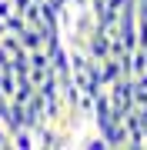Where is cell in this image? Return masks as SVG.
I'll use <instances>...</instances> for the list:
<instances>
[{
    "label": "cell",
    "instance_id": "obj_13",
    "mask_svg": "<svg viewBox=\"0 0 147 150\" xmlns=\"http://www.w3.org/2000/svg\"><path fill=\"white\" fill-rule=\"evenodd\" d=\"M60 4H64V0H60Z\"/></svg>",
    "mask_w": 147,
    "mask_h": 150
},
{
    "label": "cell",
    "instance_id": "obj_2",
    "mask_svg": "<svg viewBox=\"0 0 147 150\" xmlns=\"http://www.w3.org/2000/svg\"><path fill=\"white\" fill-rule=\"evenodd\" d=\"M33 123H44V97H40L37 90L30 93V100L23 103V127H33Z\"/></svg>",
    "mask_w": 147,
    "mask_h": 150
},
{
    "label": "cell",
    "instance_id": "obj_12",
    "mask_svg": "<svg viewBox=\"0 0 147 150\" xmlns=\"http://www.w3.org/2000/svg\"><path fill=\"white\" fill-rule=\"evenodd\" d=\"M137 4H147V0H137Z\"/></svg>",
    "mask_w": 147,
    "mask_h": 150
},
{
    "label": "cell",
    "instance_id": "obj_9",
    "mask_svg": "<svg viewBox=\"0 0 147 150\" xmlns=\"http://www.w3.org/2000/svg\"><path fill=\"white\" fill-rule=\"evenodd\" d=\"M67 7H87V0H64Z\"/></svg>",
    "mask_w": 147,
    "mask_h": 150
},
{
    "label": "cell",
    "instance_id": "obj_10",
    "mask_svg": "<svg viewBox=\"0 0 147 150\" xmlns=\"http://www.w3.org/2000/svg\"><path fill=\"white\" fill-rule=\"evenodd\" d=\"M0 33H7V27H4V20H0Z\"/></svg>",
    "mask_w": 147,
    "mask_h": 150
},
{
    "label": "cell",
    "instance_id": "obj_8",
    "mask_svg": "<svg viewBox=\"0 0 147 150\" xmlns=\"http://www.w3.org/2000/svg\"><path fill=\"white\" fill-rule=\"evenodd\" d=\"M4 70H10V57H7L4 47H0V74H4Z\"/></svg>",
    "mask_w": 147,
    "mask_h": 150
},
{
    "label": "cell",
    "instance_id": "obj_6",
    "mask_svg": "<svg viewBox=\"0 0 147 150\" xmlns=\"http://www.w3.org/2000/svg\"><path fill=\"white\" fill-rule=\"evenodd\" d=\"M131 80H134V87H141V90H147V70H144V74H137V77H131Z\"/></svg>",
    "mask_w": 147,
    "mask_h": 150
},
{
    "label": "cell",
    "instance_id": "obj_4",
    "mask_svg": "<svg viewBox=\"0 0 147 150\" xmlns=\"http://www.w3.org/2000/svg\"><path fill=\"white\" fill-rule=\"evenodd\" d=\"M17 40H20L23 50H37V47H44V33H40L37 27H23L20 33H17Z\"/></svg>",
    "mask_w": 147,
    "mask_h": 150
},
{
    "label": "cell",
    "instance_id": "obj_3",
    "mask_svg": "<svg viewBox=\"0 0 147 150\" xmlns=\"http://www.w3.org/2000/svg\"><path fill=\"white\" fill-rule=\"evenodd\" d=\"M97 70H100V83H104V87H110L114 80H120V77H124V74H120V60L110 57V54L97 60Z\"/></svg>",
    "mask_w": 147,
    "mask_h": 150
},
{
    "label": "cell",
    "instance_id": "obj_5",
    "mask_svg": "<svg viewBox=\"0 0 147 150\" xmlns=\"http://www.w3.org/2000/svg\"><path fill=\"white\" fill-rule=\"evenodd\" d=\"M144 103H147V90L134 87V107H144Z\"/></svg>",
    "mask_w": 147,
    "mask_h": 150
},
{
    "label": "cell",
    "instance_id": "obj_7",
    "mask_svg": "<svg viewBox=\"0 0 147 150\" xmlns=\"http://www.w3.org/2000/svg\"><path fill=\"white\" fill-rule=\"evenodd\" d=\"M4 147H10V134L4 130V123H0V150H4Z\"/></svg>",
    "mask_w": 147,
    "mask_h": 150
},
{
    "label": "cell",
    "instance_id": "obj_1",
    "mask_svg": "<svg viewBox=\"0 0 147 150\" xmlns=\"http://www.w3.org/2000/svg\"><path fill=\"white\" fill-rule=\"evenodd\" d=\"M107 97H110V107H114L120 117H124V113L134 107V80H131V77H120V80H114V83L107 87Z\"/></svg>",
    "mask_w": 147,
    "mask_h": 150
},
{
    "label": "cell",
    "instance_id": "obj_11",
    "mask_svg": "<svg viewBox=\"0 0 147 150\" xmlns=\"http://www.w3.org/2000/svg\"><path fill=\"white\" fill-rule=\"evenodd\" d=\"M4 100H7V97H4V93H0V103H4Z\"/></svg>",
    "mask_w": 147,
    "mask_h": 150
}]
</instances>
